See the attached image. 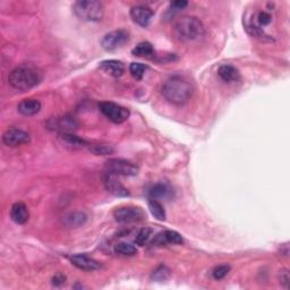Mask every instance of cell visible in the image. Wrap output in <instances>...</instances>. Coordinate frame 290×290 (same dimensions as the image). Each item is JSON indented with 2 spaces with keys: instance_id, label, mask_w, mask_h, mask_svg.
I'll return each instance as SVG.
<instances>
[{
  "instance_id": "18",
  "label": "cell",
  "mask_w": 290,
  "mask_h": 290,
  "mask_svg": "<svg viewBox=\"0 0 290 290\" xmlns=\"http://www.w3.org/2000/svg\"><path fill=\"white\" fill-rule=\"evenodd\" d=\"M218 74L223 82L226 83L237 82L239 77H241V74H239L238 69L231 65H222L221 67L219 68Z\"/></svg>"
},
{
  "instance_id": "31",
  "label": "cell",
  "mask_w": 290,
  "mask_h": 290,
  "mask_svg": "<svg viewBox=\"0 0 290 290\" xmlns=\"http://www.w3.org/2000/svg\"><path fill=\"white\" fill-rule=\"evenodd\" d=\"M279 280L280 283L283 288L288 289L289 288V283H290V276H289V271L287 269H282L281 271L279 273Z\"/></svg>"
},
{
  "instance_id": "9",
  "label": "cell",
  "mask_w": 290,
  "mask_h": 290,
  "mask_svg": "<svg viewBox=\"0 0 290 290\" xmlns=\"http://www.w3.org/2000/svg\"><path fill=\"white\" fill-rule=\"evenodd\" d=\"M31 142V137L27 131L19 128H9L3 134V143L7 146L16 147L24 144H29Z\"/></svg>"
},
{
  "instance_id": "6",
  "label": "cell",
  "mask_w": 290,
  "mask_h": 290,
  "mask_svg": "<svg viewBox=\"0 0 290 290\" xmlns=\"http://www.w3.org/2000/svg\"><path fill=\"white\" fill-rule=\"evenodd\" d=\"M106 169L117 176H136L139 168L124 159H110L106 162Z\"/></svg>"
},
{
  "instance_id": "29",
  "label": "cell",
  "mask_w": 290,
  "mask_h": 290,
  "mask_svg": "<svg viewBox=\"0 0 290 290\" xmlns=\"http://www.w3.org/2000/svg\"><path fill=\"white\" fill-rule=\"evenodd\" d=\"M272 22V16H271V14H270L269 12H266V11H262V12H259L257 14V16H256V24L258 25L259 28L263 29L264 27H268V25Z\"/></svg>"
},
{
  "instance_id": "32",
  "label": "cell",
  "mask_w": 290,
  "mask_h": 290,
  "mask_svg": "<svg viewBox=\"0 0 290 290\" xmlns=\"http://www.w3.org/2000/svg\"><path fill=\"white\" fill-rule=\"evenodd\" d=\"M188 6V3L185 0H177L171 4V11L177 12V11H182L185 7Z\"/></svg>"
},
{
  "instance_id": "2",
  "label": "cell",
  "mask_w": 290,
  "mask_h": 290,
  "mask_svg": "<svg viewBox=\"0 0 290 290\" xmlns=\"http://www.w3.org/2000/svg\"><path fill=\"white\" fill-rule=\"evenodd\" d=\"M192 84L182 77H172L168 80L161 89V93L165 99L172 104L181 106L185 104L193 95Z\"/></svg>"
},
{
  "instance_id": "12",
  "label": "cell",
  "mask_w": 290,
  "mask_h": 290,
  "mask_svg": "<svg viewBox=\"0 0 290 290\" xmlns=\"http://www.w3.org/2000/svg\"><path fill=\"white\" fill-rule=\"evenodd\" d=\"M49 127H51L55 130L62 131V134L65 133H73L74 130L77 129L78 124L75 120L74 117L64 116L60 118H55L51 121H49Z\"/></svg>"
},
{
  "instance_id": "14",
  "label": "cell",
  "mask_w": 290,
  "mask_h": 290,
  "mask_svg": "<svg viewBox=\"0 0 290 290\" xmlns=\"http://www.w3.org/2000/svg\"><path fill=\"white\" fill-rule=\"evenodd\" d=\"M11 218L17 225H25V223L29 221L30 218L28 206L22 202L15 203L11 208Z\"/></svg>"
},
{
  "instance_id": "5",
  "label": "cell",
  "mask_w": 290,
  "mask_h": 290,
  "mask_svg": "<svg viewBox=\"0 0 290 290\" xmlns=\"http://www.w3.org/2000/svg\"><path fill=\"white\" fill-rule=\"evenodd\" d=\"M114 218L119 223L139 222L145 219V212L139 206H121L116 208Z\"/></svg>"
},
{
  "instance_id": "27",
  "label": "cell",
  "mask_w": 290,
  "mask_h": 290,
  "mask_svg": "<svg viewBox=\"0 0 290 290\" xmlns=\"http://www.w3.org/2000/svg\"><path fill=\"white\" fill-rule=\"evenodd\" d=\"M91 152H93L96 155H108L114 153V147L111 145L107 144H98V145H92L90 147Z\"/></svg>"
},
{
  "instance_id": "8",
  "label": "cell",
  "mask_w": 290,
  "mask_h": 290,
  "mask_svg": "<svg viewBox=\"0 0 290 290\" xmlns=\"http://www.w3.org/2000/svg\"><path fill=\"white\" fill-rule=\"evenodd\" d=\"M128 33L124 30H117V31L107 33L101 40V45L107 51H114V50L123 47L125 43L128 42Z\"/></svg>"
},
{
  "instance_id": "15",
  "label": "cell",
  "mask_w": 290,
  "mask_h": 290,
  "mask_svg": "<svg viewBox=\"0 0 290 290\" xmlns=\"http://www.w3.org/2000/svg\"><path fill=\"white\" fill-rule=\"evenodd\" d=\"M17 110L23 116H34L41 110V102L37 99H24L18 103Z\"/></svg>"
},
{
  "instance_id": "23",
  "label": "cell",
  "mask_w": 290,
  "mask_h": 290,
  "mask_svg": "<svg viewBox=\"0 0 290 290\" xmlns=\"http://www.w3.org/2000/svg\"><path fill=\"white\" fill-rule=\"evenodd\" d=\"M169 277H170V270L165 266H160L159 268H156L151 274V279L159 282L165 281V280H167Z\"/></svg>"
},
{
  "instance_id": "13",
  "label": "cell",
  "mask_w": 290,
  "mask_h": 290,
  "mask_svg": "<svg viewBox=\"0 0 290 290\" xmlns=\"http://www.w3.org/2000/svg\"><path fill=\"white\" fill-rule=\"evenodd\" d=\"M70 262H72L74 267L82 270V271L91 272L101 268V264L98 261L88 256L86 254H76V255H73L70 257Z\"/></svg>"
},
{
  "instance_id": "25",
  "label": "cell",
  "mask_w": 290,
  "mask_h": 290,
  "mask_svg": "<svg viewBox=\"0 0 290 290\" xmlns=\"http://www.w3.org/2000/svg\"><path fill=\"white\" fill-rule=\"evenodd\" d=\"M62 139L67 143L68 145H72V146H78V147H82L86 145V142L82 139H80V137L73 135L72 133H65L62 134Z\"/></svg>"
},
{
  "instance_id": "22",
  "label": "cell",
  "mask_w": 290,
  "mask_h": 290,
  "mask_svg": "<svg viewBox=\"0 0 290 290\" xmlns=\"http://www.w3.org/2000/svg\"><path fill=\"white\" fill-rule=\"evenodd\" d=\"M115 251H116V253H118V254H120V255H124V256H134L137 254L136 247H134L133 245H130V244H127V243L117 244L116 247H115Z\"/></svg>"
},
{
  "instance_id": "4",
  "label": "cell",
  "mask_w": 290,
  "mask_h": 290,
  "mask_svg": "<svg viewBox=\"0 0 290 290\" xmlns=\"http://www.w3.org/2000/svg\"><path fill=\"white\" fill-rule=\"evenodd\" d=\"M73 12L85 22H99L103 17V6L98 0H81L73 5Z\"/></svg>"
},
{
  "instance_id": "1",
  "label": "cell",
  "mask_w": 290,
  "mask_h": 290,
  "mask_svg": "<svg viewBox=\"0 0 290 290\" xmlns=\"http://www.w3.org/2000/svg\"><path fill=\"white\" fill-rule=\"evenodd\" d=\"M42 70L31 64H23L14 68L8 76V82L12 88L18 91H28L41 83Z\"/></svg>"
},
{
  "instance_id": "10",
  "label": "cell",
  "mask_w": 290,
  "mask_h": 290,
  "mask_svg": "<svg viewBox=\"0 0 290 290\" xmlns=\"http://www.w3.org/2000/svg\"><path fill=\"white\" fill-rule=\"evenodd\" d=\"M103 185L106 190L108 191L111 194L119 197H126L129 196V192L127 188L121 184L117 175L111 174V172L107 171V174L103 176Z\"/></svg>"
},
{
  "instance_id": "3",
  "label": "cell",
  "mask_w": 290,
  "mask_h": 290,
  "mask_svg": "<svg viewBox=\"0 0 290 290\" xmlns=\"http://www.w3.org/2000/svg\"><path fill=\"white\" fill-rule=\"evenodd\" d=\"M174 32L181 41H198L205 35L203 23L195 16H182L175 23Z\"/></svg>"
},
{
  "instance_id": "30",
  "label": "cell",
  "mask_w": 290,
  "mask_h": 290,
  "mask_svg": "<svg viewBox=\"0 0 290 290\" xmlns=\"http://www.w3.org/2000/svg\"><path fill=\"white\" fill-rule=\"evenodd\" d=\"M229 272H230V267L227 266V264H221V266L215 268V270L212 271V276L216 280H221L225 278Z\"/></svg>"
},
{
  "instance_id": "11",
  "label": "cell",
  "mask_w": 290,
  "mask_h": 290,
  "mask_svg": "<svg viewBox=\"0 0 290 290\" xmlns=\"http://www.w3.org/2000/svg\"><path fill=\"white\" fill-rule=\"evenodd\" d=\"M153 11L146 6H135L130 9V17L133 22L142 28L149 27L151 23V19L153 17Z\"/></svg>"
},
{
  "instance_id": "7",
  "label": "cell",
  "mask_w": 290,
  "mask_h": 290,
  "mask_svg": "<svg viewBox=\"0 0 290 290\" xmlns=\"http://www.w3.org/2000/svg\"><path fill=\"white\" fill-rule=\"evenodd\" d=\"M100 111L115 124H121L128 119L129 110L114 102L100 103Z\"/></svg>"
},
{
  "instance_id": "24",
  "label": "cell",
  "mask_w": 290,
  "mask_h": 290,
  "mask_svg": "<svg viewBox=\"0 0 290 290\" xmlns=\"http://www.w3.org/2000/svg\"><path fill=\"white\" fill-rule=\"evenodd\" d=\"M146 69H147V66H145L144 64H141V63H133L129 66V72L135 80L143 78Z\"/></svg>"
},
{
  "instance_id": "19",
  "label": "cell",
  "mask_w": 290,
  "mask_h": 290,
  "mask_svg": "<svg viewBox=\"0 0 290 290\" xmlns=\"http://www.w3.org/2000/svg\"><path fill=\"white\" fill-rule=\"evenodd\" d=\"M147 204H149V208L152 213V216H153L156 220L159 221L166 220V210L164 205H162L159 201L150 197L149 201H147Z\"/></svg>"
},
{
  "instance_id": "20",
  "label": "cell",
  "mask_w": 290,
  "mask_h": 290,
  "mask_svg": "<svg viewBox=\"0 0 290 290\" xmlns=\"http://www.w3.org/2000/svg\"><path fill=\"white\" fill-rule=\"evenodd\" d=\"M131 54L136 56V57L150 58L154 55V48L150 42H141L131 50Z\"/></svg>"
},
{
  "instance_id": "26",
  "label": "cell",
  "mask_w": 290,
  "mask_h": 290,
  "mask_svg": "<svg viewBox=\"0 0 290 290\" xmlns=\"http://www.w3.org/2000/svg\"><path fill=\"white\" fill-rule=\"evenodd\" d=\"M167 244H172V245H180L184 242V239L180 236V233L174 230H167L164 232Z\"/></svg>"
},
{
  "instance_id": "21",
  "label": "cell",
  "mask_w": 290,
  "mask_h": 290,
  "mask_svg": "<svg viewBox=\"0 0 290 290\" xmlns=\"http://www.w3.org/2000/svg\"><path fill=\"white\" fill-rule=\"evenodd\" d=\"M86 219H88V217H86V215H84V213L73 212L65 218V223L66 226L68 227H80L84 225Z\"/></svg>"
},
{
  "instance_id": "16",
  "label": "cell",
  "mask_w": 290,
  "mask_h": 290,
  "mask_svg": "<svg viewBox=\"0 0 290 290\" xmlns=\"http://www.w3.org/2000/svg\"><path fill=\"white\" fill-rule=\"evenodd\" d=\"M100 69H102L104 73H107L110 76H114V77H119L124 74L125 72V66L124 64L119 62V60L110 59V60H104L100 64Z\"/></svg>"
},
{
  "instance_id": "28",
  "label": "cell",
  "mask_w": 290,
  "mask_h": 290,
  "mask_svg": "<svg viewBox=\"0 0 290 290\" xmlns=\"http://www.w3.org/2000/svg\"><path fill=\"white\" fill-rule=\"evenodd\" d=\"M151 233H152V230L150 228L141 229L139 233H137L136 238H135V244H137L139 246H144L145 244L147 243V241L150 239Z\"/></svg>"
},
{
  "instance_id": "17",
  "label": "cell",
  "mask_w": 290,
  "mask_h": 290,
  "mask_svg": "<svg viewBox=\"0 0 290 290\" xmlns=\"http://www.w3.org/2000/svg\"><path fill=\"white\" fill-rule=\"evenodd\" d=\"M174 194L172 188L167 184H156L151 188L149 192V195L151 198L154 200H169V198Z\"/></svg>"
}]
</instances>
